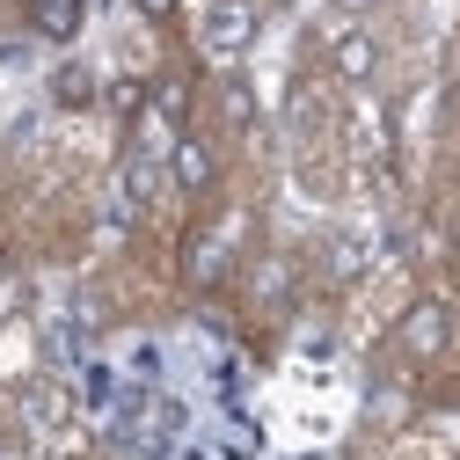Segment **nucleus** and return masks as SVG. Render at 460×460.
<instances>
[{
    "mask_svg": "<svg viewBox=\"0 0 460 460\" xmlns=\"http://www.w3.org/2000/svg\"><path fill=\"white\" fill-rule=\"evenodd\" d=\"M366 263H373V242H366V234H336V242H329V278H336V285L366 278Z\"/></svg>",
    "mask_w": 460,
    "mask_h": 460,
    "instance_id": "423d86ee",
    "label": "nucleus"
},
{
    "mask_svg": "<svg viewBox=\"0 0 460 460\" xmlns=\"http://www.w3.org/2000/svg\"><path fill=\"white\" fill-rule=\"evenodd\" d=\"M22 410H30V424H59L66 402H59V387H51V380H37V387L22 394Z\"/></svg>",
    "mask_w": 460,
    "mask_h": 460,
    "instance_id": "0eeeda50",
    "label": "nucleus"
},
{
    "mask_svg": "<svg viewBox=\"0 0 460 460\" xmlns=\"http://www.w3.org/2000/svg\"><path fill=\"white\" fill-rule=\"evenodd\" d=\"M154 110H161L168 125H183V110H190V88H183V81H161V88H154Z\"/></svg>",
    "mask_w": 460,
    "mask_h": 460,
    "instance_id": "1a4fd4ad",
    "label": "nucleus"
},
{
    "mask_svg": "<svg viewBox=\"0 0 460 460\" xmlns=\"http://www.w3.org/2000/svg\"><path fill=\"white\" fill-rule=\"evenodd\" d=\"M51 95H59V102H95V74H88V66H59Z\"/></svg>",
    "mask_w": 460,
    "mask_h": 460,
    "instance_id": "6e6552de",
    "label": "nucleus"
},
{
    "mask_svg": "<svg viewBox=\"0 0 460 460\" xmlns=\"http://www.w3.org/2000/svg\"><path fill=\"white\" fill-rule=\"evenodd\" d=\"M446 336H453V307L446 300H417L410 314H402V351L410 358H438Z\"/></svg>",
    "mask_w": 460,
    "mask_h": 460,
    "instance_id": "f03ea898",
    "label": "nucleus"
},
{
    "mask_svg": "<svg viewBox=\"0 0 460 460\" xmlns=\"http://www.w3.org/2000/svg\"><path fill=\"white\" fill-rule=\"evenodd\" d=\"M329 66H336V81H373V74H380V37L358 30V22L336 30V37H329Z\"/></svg>",
    "mask_w": 460,
    "mask_h": 460,
    "instance_id": "7ed1b4c3",
    "label": "nucleus"
},
{
    "mask_svg": "<svg viewBox=\"0 0 460 460\" xmlns=\"http://www.w3.org/2000/svg\"><path fill=\"white\" fill-rule=\"evenodd\" d=\"M219 270H226V256H219V242H198V249H190V278H198V285H212Z\"/></svg>",
    "mask_w": 460,
    "mask_h": 460,
    "instance_id": "9d476101",
    "label": "nucleus"
},
{
    "mask_svg": "<svg viewBox=\"0 0 460 460\" xmlns=\"http://www.w3.org/2000/svg\"><path fill=\"white\" fill-rule=\"evenodd\" d=\"M139 15H146V22H161V15H176V0H139Z\"/></svg>",
    "mask_w": 460,
    "mask_h": 460,
    "instance_id": "f8f14e48",
    "label": "nucleus"
},
{
    "mask_svg": "<svg viewBox=\"0 0 460 460\" xmlns=\"http://www.w3.org/2000/svg\"><path fill=\"white\" fill-rule=\"evenodd\" d=\"M219 95H226V118H234V125H249V118H256V95H249V81H226Z\"/></svg>",
    "mask_w": 460,
    "mask_h": 460,
    "instance_id": "9b49d317",
    "label": "nucleus"
},
{
    "mask_svg": "<svg viewBox=\"0 0 460 460\" xmlns=\"http://www.w3.org/2000/svg\"><path fill=\"white\" fill-rule=\"evenodd\" d=\"M343 8H366V0H343Z\"/></svg>",
    "mask_w": 460,
    "mask_h": 460,
    "instance_id": "ddd939ff",
    "label": "nucleus"
},
{
    "mask_svg": "<svg viewBox=\"0 0 460 460\" xmlns=\"http://www.w3.org/2000/svg\"><path fill=\"white\" fill-rule=\"evenodd\" d=\"M81 8H88V0H30V30L51 37V44H66L81 30Z\"/></svg>",
    "mask_w": 460,
    "mask_h": 460,
    "instance_id": "20e7f679",
    "label": "nucleus"
},
{
    "mask_svg": "<svg viewBox=\"0 0 460 460\" xmlns=\"http://www.w3.org/2000/svg\"><path fill=\"white\" fill-rule=\"evenodd\" d=\"M198 37H205L212 59H242V51L256 44V0H212Z\"/></svg>",
    "mask_w": 460,
    "mask_h": 460,
    "instance_id": "f257e3e1",
    "label": "nucleus"
},
{
    "mask_svg": "<svg viewBox=\"0 0 460 460\" xmlns=\"http://www.w3.org/2000/svg\"><path fill=\"white\" fill-rule=\"evenodd\" d=\"M168 168H176V183H183V190H205V183H212V146H205V139H176Z\"/></svg>",
    "mask_w": 460,
    "mask_h": 460,
    "instance_id": "39448f33",
    "label": "nucleus"
}]
</instances>
